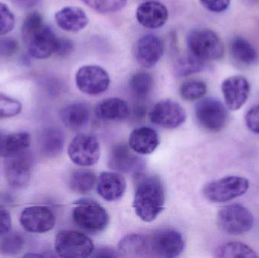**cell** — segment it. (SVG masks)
Segmentation results:
<instances>
[{"label":"cell","mask_w":259,"mask_h":258,"mask_svg":"<svg viewBox=\"0 0 259 258\" xmlns=\"http://www.w3.org/2000/svg\"><path fill=\"white\" fill-rule=\"evenodd\" d=\"M21 34L29 54L34 59H47L55 53L58 37L44 23V18L39 12H31L26 17Z\"/></svg>","instance_id":"obj_1"},{"label":"cell","mask_w":259,"mask_h":258,"mask_svg":"<svg viewBox=\"0 0 259 258\" xmlns=\"http://www.w3.org/2000/svg\"><path fill=\"white\" fill-rule=\"evenodd\" d=\"M165 195L162 183L155 176L143 178L137 185L134 208L137 216L146 222H152L164 207Z\"/></svg>","instance_id":"obj_2"},{"label":"cell","mask_w":259,"mask_h":258,"mask_svg":"<svg viewBox=\"0 0 259 258\" xmlns=\"http://www.w3.org/2000/svg\"><path fill=\"white\" fill-rule=\"evenodd\" d=\"M190 54L202 62L220 60L225 55V46L220 36L208 28L191 30L187 36Z\"/></svg>","instance_id":"obj_3"},{"label":"cell","mask_w":259,"mask_h":258,"mask_svg":"<svg viewBox=\"0 0 259 258\" xmlns=\"http://www.w3.org/2000/svg\"><path fill=\"white\" fill-rule=\"evenodd\" d=\"M72 218L80 228L91 233L103 231L109 222L107 211L97 201L89 199L80 200L76 203Z\"/></svg>","instance_id":"obj_4"},{"label":"cell","mask_w":259,"mask_h":258,"mask_svg":"<svg viewBox=\"0 0 259 258\" xmlns=\"http://www.w3.org/2000/svg\"><path fill=\"white\" fill-rule=\"evenodd\" d=\"M249 188L247 179L239 176H228L207 183L203 195L213 203H226L246 193Z\"/></svg>","instance_id":"obj_5"},{"label":"cell","mask_w":259,"mask_h":258,"mask_svg":"<svg viewBox=\"0 0 259 258\" xmlns=\"http://www.w3.org/2000/svg\"><path fill=\"white\" fill-rule=\"evenodd\" d=\"M254 218L250 211L240 204L225 206L218 213V225L223 233L240 236L252 230Z\"/></svg>","instance_id":"obj_6"},{"label":"cell","mask_w":259,"mask_h":258,"mask_svg":"<svg viewBox=\"0 0 259 258\" xmlns=\"http://www.w3.org/2000/svg\"><path fill=\"white\" fill-rule=\"evenodd\" d=\"M55 249L59 257H88L94 252V244L83 233L74 230H62L56 236Z\"/></svg>","instance_id":"obj_7"},{"label":"cell","mask_w":259,"mask_h":258,"mask_svg":"<svg viewBox=\"0 0 259 258\" xmlns=\"http://www.w3.org/2000/svg\"><path fill=\"white\" fill-rule=\"evenodd\" d=\"M195 115L198 123L205 130L221 131L228 121V112L225 105L216 98H202L196 104Z\"/></svg>","instance_id":"obj_8"},{"label":"cell","mask_w":259,"mask_h":258,"mask_svg":"<svg viewBox=\"0 0 259 258\" xmlns=\"http://www.w3.org/2000/svg\"><path fill=\"white\" fill-rule=\"evenodd\" d=\"M68 154L75 165L81 167L92 166L100 159V142L93 135L80 133L70 143Z\"/></svg>","instance_id":"obj_9"},{"label":"cell","mask_w":259,"mask_h":258,"mask_svg":"<svg viewBox=\"0 0 259 258\" xmlns=\"http://www.w3.org/2000/svg\"><path fill=\"white\" fill-rule=\"evenodd\" d=\"M76 85L83 93L100 95L109 89L111 80L107 71L98 65H84L75 76Z\"/></svg>","instance_id":"obj_10"},{"label":"cell","mask_w":259,"mask_h":258,"mask_svg":"<svg viewBox=\"0 0 259 258\" xmlns=\"http://www.w3.org/2000/svg\"><path fill=\"white\" fill-rule=\"evenodd\" d=\"M149 237L152 256L174 258L179 256L184 250V238L176 230L162 229Z\"/></svg>","instance_id":"obj_11"},{"label":"cell","mask_w":259,"mask_h":258,"mask_svg":"<svg viewBox=\"0 0 259 258\" xmlns=\"http://www.w3.org/2000/svg\"><path fill=\"white\" fill-rule=\"evenodd\" d=\"M187 115L181 105L172 100H163L157 103L149 113L153 124L167 129L180 127L185 122Z\"/></svg>","instance_id":"obj_12"},{"label":"cell","mask_w":259,"mask_h":258,"mask_svg":"<svg viewBox=\"0 0 259 258\" xmlns=\"http://www.w3.org/2000/svg\"><path fill=\"white\" fill-rule=\"evenodd\" d=\"M56 216L53 211L45 206L26 208L21 215L20 222L26 231L45 233L54 228Z\"/></svg>","instance_id":"obj_13"},{"label":"cell","mask_w":259,"mask_h":258,"mask_svg":"<svg viewBox=\"0 0 259 258\" xmlns=\"http://www.w3.org/2000/svg\"><path fill=\"white\" fill-rule=\"evenodd\" d=\"M32 159L27 152L7 158L5 164V175L8 183L15 189L28 186L31 177Z\"/></svg>","instance_id":"obj_14"},{"label":"cell","mask_w":259,"mask_h":258,"mask_svg":"<svg viewBox=\"0 0 259 258\" xmlns=\"http://www.w3.org/2000/svg\"><path fill=\"white\" fill-rule=\"evenodd\" d=\"M222 91L227 108L231 111H238L249 98L250 84L244 76H231L224 80Z\"/></svg>","instance_id":"obj_15"},{"label":"cell","mask_w":259,"mask_h":258,"mask_svg":"<svg viewBox=\"0 0 259 258\" xmlns=\"http://www.w3.org/2000/svg\"><path fill=\"white\" fill-rule=\"evenodd\" d=\"M162 40L156 35L146 34L137 40L134 56L140 66L152 68L159 62L164 55Z\"/></svg>","instance_id":"obj_16"},{"label":"cell","mask_w":259,"mask_h":258,"mask_svg":"<svg viewBox=\"0 0 259 258\" xmlns=\"http://www.w3.org/2000/svg\"><path fill=\"white\" fill-rule=\"evenodd\" d=\"M136 18L140 25L155 30L163 27L167 22L168 10L159 2H145L137 8Z\"/></svg>","instance_id":"obj_17"},{"label":"cell","mask_w":259,"mask_h":258,"mask_svg":"<svg viewBox=\"0 0 259 258\" xmlns=\"http://www.w3.org/2000/svg\"><path fill=\"white\" fill-rule=\"evenodd\" d=\"M142 160L125 144L114 145L109 156V166L118 172H135L142 167Z\"/></svg>","instance_id":"obj_18"},{"label":"cell","mask_w":259,"mask_h":258,"mask_svg":"<svg viewBox=\"0 0 259 258\" xmlns=\"http://www.w3.org/2000/svg\"><path fill=\"white\" fill-rule=\"evenodd\" d=\"M56 24L62 30L76 33L84 29L89 23L86 12L76 6H67L55 15Z\"/></svg>","instance_id":"obj_19"},{"label":"cell","mask_w":259,"mask_h":258,"mask_svg":"<svg viewBox=\"0 0 259 258\" xmlns=\"http://www.w3.org/2000/svg\"><path fill=\"white\" fill-rule=\"evenodd\" d=\"M126 181L118 173L103 172L100 174L97 182L99 195L108 201L119 199L124 194Z\"/></svg>","instance_id":"obj_20"},{"label":"cell","mask_w":259,"mask_h":258,"mask_svg":"<svg viewBox=\"0 0 259 258\" xmlns=\"http://www.w3.org/2000/svg\"><path fill=\"white\" fill-rule=\"evenodd\" d=\"M159 144L158 134L150 127L135 129L129 138V146L134 152L149 154L153 152Z\"/></svg>","instance_id":"obj_21"},{"label":"cell","mask_w":259,"mask_h":258,"mask_svg":"<svg viewBox=\"0 0 259 258\" xmlns=\"http://www.w3.org/2000/svg\"><path fill=\"white\" fill-rule=\"evenodd\" d=\"M118 251L123 257H152L149 236L132 234L125 236L118 244Z\"/></svg>","instance_id":"obj_22"},{"label":"cell","mask_w":259,"mask_h":258,"mask_svg":"<svg viewBox=\"0 0 259 258\" xmlns=\"http://www.w3.org/2000/svg\"><path fill=\"white\" fill-rule=\"evenodd\" d=\"M97 118L103 121H119L129 115V106L124 100L109 98L103 100L96 108Z\"/></svg>","instance_id":"obj_23"},{"label":"cell","mask_w":259,"mask_h":258,"mask_svg":"<svg viewBox=\"0 0 259 258\" xmlns=\"http://www.w3.org/2000/svg\"><path fill=\"white\" fill-rule=\"evenodd\" d=\"M61 119L65 127L76 130L88 124L91 117L89 107L85 103L74 102L62 109Z\"/></svg>","instance_id":"obj_24"},{"label":"cell","mask_w":259,"mask_h":258,"mask_svg":"<svg viewBox=\"0 0 259 258\" xmlns=\"http://www.w3.org/2000/svg\"><path fill=\"white\" fill-rule=\"evenodd\" d=\"M230 53L235 62L245 66H252L258 61L254 45L243 36H236L230 43Z\"/></svg>","instance_id":"obj_25"},{"label":"cell","mask_w":259,"mask_h":258,"mask_svg":"<svg viewBox=\"0 0 259 258\" xmlns=\"http://www.w3.org/2000/svg\"><path fill=\"white\" fill-rule=\"evenodd\" d=\"M65 145V136L62 130L56 127H49L42 133L41 149L47 157L53 158L62 153Z\"/></svg>","instance_id":"obj_26"},{"label":"cell","mask_w":259,"mask_h":258,"mask_svg":"<svg viewBox=\"0 0 259 258\" xmlns=\"http://www.w3.org/2000/svg\"><path fill=\"white\" fill-rule=\"evenodd\" d=\"M30 135L27 132H18L5 135L0 157L7 159L24 152L30 146Z\"/></svg>","instance_id":"obj_27"},{"label":"cell","mask_w":259,"mask_h":258,"mask_svg":"<svg viewBox=\"0 0 259 258\" xmlns=\"http://www.w3.org/2000/svg\"><path fill=\"white\" fill-rule=\"evenodd\" d=\"M97 183V176L92 171L88 169L74 171L69 179L71 190L79 194L89 193L94 189Z\"/></svg>","instance_id":"obj_28"},{"label":"cell","mask_w":259,"mask_h":258,"mask_svg":"<svg viewBox=\"0 0 259 258\" xmlns=\"http://www.w3.org/2000/svg\"><path fill=\"white\" fill-rule=\"evenodd\" d=\"M153 85L154 80L151 74L146 72H137L130 80V92L136 99L143 101L152 92Z\"/></svg>","instance_id":"obj_29"},{"label":"cell","mask_w":259,"mask_h":258,"mask_svg":"<svg viewBox=\"0 0 259 258\" xmlns=\"http://www.w3.org/2000/svg\"><path fill=\"white\" fill-rule=\"evenodd\" d=\"M216 257L222 258H256L255 251L243 242H229L220 245L215 251Z\"/></svg>","instance_id":"obj_30"},{"label":"cell","mask_w":259,"mask_h":258,"mask_svg":"<svg viewBox=\"0 0 259 258\" xmlns=\"http://www.w3.org/2000/svg\"><path fill=\"white\" fill-rule=\"evenodd\" d=\"M206 92V83L200 80H187L184 82L180 88L181 97L187 101L200 99Z\"/></svg>","instance_id":"obj_31"},{"label":"cell","mask_w":259,"mask_h":258,"mask_svg":"<svg viewBox=\"0 0 259 258\" xmlns=\"http://www.w3.org/2000/svg\"><path fill=\"white\" fill-rule=\"evenodd\" d=\"M93 10L102 14L115 13L121 10L127 0H81Z\"/></svg>","instance_id":"obj_32"},{"label":"cell","mask_w":259,"mask_h":258,"mask_svg":"<svg viewBox=\"0 0 259 258\" xmlns=\"http://www.w3.org/2000/svg\"><path fill=\"white\" fill-rule=\"evenodd\" d=\"M24 243V239L21 235L8 233L0 242V253L6 255H15L22 251Z\"/></svg>","instance_id":"obj_33"},{"label":"cell","mask_w":259,"mask_h":258,"mask_svg":"<svg viewBox=\"0 0 259 258\" xmlns=\"http://www.w3.org/2000/svg\"><path fill=\"white\" fill-rule=\"evenodd\" d=\"M205 62L199 60L191 54L182 58L177 65V74L181 77L191 75L200 72L204 69Z\"/></svg>","instance_id":"obj_34"},{"label":"cell","mask_w":259,"mask_h":258,"mask_svg":"<svg viewBox=\"0 0 259 258\" xmlns=\"http://www.w3.org/2000/svg\"><path fill=\"white\" fill-rule=\"evenodd\" d=\"M22 109L21 102L15 98L0 93V118L16 116Z\"/></svg>","instance_id":"obj_35"},{"label":"cell","mask_w":259,"mask_h":258,"mask_svg":"<svg viewBox=\"0 0 259 258\" xmlns=\"http://www.w3.org/2000/svg\"><path fill=\"white\" fill-rule=\"evenodd\" d=\"M15 17L6 4L0 3V36H4L13 30Z\"/></svg>","instance_id":"obj_36"},{"label":"cell","mask_w":259,"mask_h":258,"mask_svg":"<svg viewBox=\"0 0 259 258\" xmlns=\"http://www.w3.org/2000/svg\"><path fill=\"white\" fill-rule=\"evenodd\" d=\"M245 122L249 130L259 134V104L252 106L246 112Z\"/></svg>","instance_id":"obj_37"},{"label":"cell","mask_w":259,"mask_h":258,"mask_svg":"<svg viewBox=\"0 0 259 258\" xmlns=\"http://www.w3.org/2000/svg\"><path fill=\"white\" fill-rule=\"evenodd\" d=\"M207 10L214 13H222L229 8L231 0H199Z\"/></svg>","instance_id":"obj_38"},{"label":"cell","mask_w":259,"mask_h":258,"mask_svg":"<svg viewBox=\"0 0 259 258\" xmlns=\"http://www.w3.org/2000/svg\"><path fill=\"white\" fill-rule=\"evenodd\" d=\"M18 49V42L13 38H0V56L9 57L13 56Z\"/></svg>","instance_id":"obj_39"},{"label":"cell","mask_w":259,"mask_h":258,"mask_svg":"<svg viewBox=\"0 0 259 258\" xmlns=\"http://www.w3.org/2000/svg\"><path fill=\"white\" fill-rule=\"evenodd\" d=\"M74 42L67 38H58L55 53L60 57L69 56L74 51Z\"/></svg>","instance_id":"obj_40"},{"label":"cell","mask_w":259,"mask_h":258,"mask_svg":"<svg viewBox=\"0 0 259 258\" xmlns=\"http://www.w3.org/2000/svg\"><path fill=\"white\" fill-rule=\"evenodd\" d=\"M12 228L10 214L4 208L0 207V238L7 235Z\"/></svg>","instance_id":"obj_41"},{"label":"cell","mask_w":259,"mask_h":258,"mask_svg":"<svg viewBox=\"0 0 259 258\" xmlns=\"http://www.w3.org/2000/svg\"><path fill=\"white\" fill-rule=\"evenodd\" d=\"M12 1L18 7L28 9L37 6L40 0H12Z\"/></svg>","instance_id":"obj_42"},{"label":"cell","mask_w":259,"mask_h":258,"mask_svg":"<svg viewBox=\"0 0 259 258\" xmlns=\"http://www.w3.org/2000/svg\"><path fill=\"white\" fill-rule=\"evenodd\" d=\"M97 254H96L95 257H116L114 254V251L108 249V248H103L100 249V251H97Z\"/></svg>","instance_id":"obj_43"},{"label":"cell","mask_w":259,"mask_h":258,"mask_svg":"<svg viewBox=\"0 0 259 258\" xmlns=\"http://www.w3.org/2000/svg\"><path fill=\"white\" fill-rule=\"evenodd\" d=\"M5 133L0 132V154H1L2 145H3V139H4Z\"/></svg>","instance_id":"obj_44"}]
</instances>
